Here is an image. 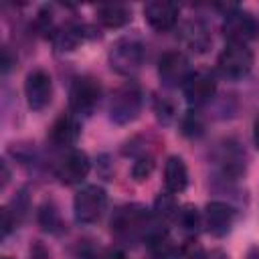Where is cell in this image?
<instances>
[{"label":"cell","instance_id":"obj_1","mask_svg":"<svg viewBox=\"0 0 259 259\" xmlns=\"http://www.w3.org/2000/svg\"><path fill=\"white\" fill-rule=\"evenodd\" d=\"M142 109V91L138 89V85L127 83L123 87H119L109 101V119L113 123H130L138 117Z\"/></svg>","mask_w":259,"mask_h":259},{"label":"cell","instance_id":"obj_2","mask_svg":"<svg viewBox=\"0 0 259 259\" xmlns=\"http://www.w3.org/2000/svg\"><path fill=\"white\" fill-rule=\"evenodd\" d=\"M105 204H107V194L101 186H95V184L83 186L73 198V212L77 223H83V225L95 223L103 214Z\"/></svg>","mask_w":259,"mask_h":259},{"label":"cell","instance_id":"obj_3","mask_svg":"<svg viewBox=\"0 0 259 259\" xmlns=\"http://www.w3.org/2000/svg\"><path fill=\"white\" fill-rule=\"evenodd\" d=\"M109 65L121 75H134L144 63V47L136 38H119L109 49Z\"/></svg>","mask_w":259,"mask_h":259},{"label":"cell","instance_id":"obj_4","mask_svg":"<svg viewBox=\"0 0 259 259\" xmlns=\"http://www.w3.org/2000/svg\"><path fill=\"white\" fill-rule=\"evenodd\" d=\"M219 71L229 79H241L253 69V53L247 45H227L219 55Z\"/></svg>","mask_w":259,"mask_h":259},{"label":"cell","instance_id":"obj_5","mask_svg":"<svg viewBox=\"0 0 259 259\" xmlns=\"http://www.w3.org/2000/svg\"><path fill=\"white\" fill-rule=\"evenodd\" d=\"M101 95V87L99 81L93 77H79L75 79V83L71 85V93H69V105L71 111L77 115H89Z\"/></svg>","mask_w":259,"mask_h":259},{"label":"cell","instance_id":"obj_6","mask_svg":"<svg viewBox=\"0 0 259 259\" xmlns=\"http://www.w3.org/2000/svg\"><path fill=\"white\" fill-rule=\"evenodd\" d=\"M255 20L249 12L233 8L231 12L225 14L223 20V34L229 40V45H247L255 36Z\"/></svg>","mask_w":259,"mask_h":259},{"label":"cell","instance_id":"obj_7","mask_svg":"<svg viewBox=\"0 0 259 259\" xmlns=\"http://www.w3.org/2000/svg\"><path fill=\"white\" fill-rule=\"evenodd\" d=\"M190 73L192 71L188 67V59L180 51H170V53L162 55V59L158 63V77L164 87L184 85V81L188 79Z\"/></svg>","mask_w":259,"mask_h":259},{"label":"cell","instance_id":"obj_8","mask_svg":"<svg viewBox=\"0 0 259 259\" xmlns=\"http://www.w3.org/2000/svg\"><path fill=\"white\" fill-rule=\"evenodd\" d=\"M24 95L26 103L32 111H42L53 97V81L51 75L45 71H32L24 81Z\"/></svg>","mask_w":259,"mask_h":259},{"label":"cell","instance_id":"obj_9","mask_svg":"<svg viewBox=\"0 0 259 259\" xmlns=\"http://www.w3.org/2000/svg\"><path fill=\"white\" fill-rule=\"evenodd\" d=\"M184 97L190 105L198 107L204 105L206 101H210V97L217 91V81L208 71H192L188 75V79L182 85Z\"/></svg>","mask_w":259,"mask_h":259},{"label":"cell","instance_id":"obj_10","mask_svg":"<svg viewBox=\"0 0 259 259\" xmlns=\"http://www.w3.org/2000/svg\"><path fill=\"white\" fill-rule=\"evenodd\" d=\"M146 225H148V212L136 204L119 208L111 221V229L119 237H134L136 233H144Z\"/></svg>","mask_w":259,"mask_h":259},{"label":"cell","instance_id":"obj_11","mask_svg":"<svg viewBox=\"0 0 259 259\" xmlns=\"http://www.w3.org/2000/svg\"><path fill=\"white\" fill-rule=\"evenodd\" d=\"M204 225L206 231L214 237L229 235L235 225V208L227 202H208L204 208Z\"/></svg>","mask_w":259,"mask_h":259},{"label":"cell","instance_id":"obj_12","mask_svg":"<svg viewBox=\"0 0 259 259\" xmlns=\"http://www.w3.org/2000/svg\"><path fill=\"white\" fill-rule=\"evenodd\" d=\"M178 14H180L178 4L166 2V0H154V2H150V4L144 6V18H146V22L154 30H158V32L170 30L176 24Z\"/></svg>","mask_w":259,"mask_h":259},{"label":"cell","instance_id":"obj_13","mask_svg":"<svg viewBox=\"0 0 259 259\" xmlns=\"http://www.w3.org/2000/svg\"><path fill=\"white\" fill-rule=\"evenodd\" d=\"M89 168H91V162H89L87 154L81 152V150H71L59 162V166H57V178L63 184H77V182H81L89 174Z\"/></svg>","mask_w":259,"mask_h":259},{"label":"cell","instance_id":"obj_14","mask_svg":"<svg viewBox=\"0 0 259 259\" xmlns=\"http://www.w3.org/2000/svg\"><path fill=\"white\" fill-rule=\"evenodd\" d=\"M164 186L170 194H178L188 186V168L182 158L170 156L164 166Z\"/></svg>","mask_w":259,"mask_h":259},{"label":"cell","instance_id":"obj_15","mask_svg":"<svg viewBox=\"0 0 259 259\" xmlns=\"http://www.w3.org/2000/svg\"><path fill=\"white\" fill-rule=\"evenodd\" d=\"M77 138H79V123H77V119L73 115H69V113L59 115L57 121L51 127V142L55 146L65 148V146H73L77 142Z\"/></svg>","mask_w":259,"mask_h":259},{"label":"cell","instance_id":"obj_16","mask_svg":"<svg viewBox=\"0 0 259 259\" xmlns=\"http://www.w3.org/2000/svg\"><path fill=\"white\" fill-rule=\"evenodd\" d=\"M182 40L194 53H204L210 47V32L200 20H190L182 26Z\"/></svg>","mask_w":259,"mask_h":259},{"label":"cell","instance_id":"obj_17","mask_svg":"<svg viewBox=\"0 0 259 259\" xmlns=\"http://www.w3.org/2000/svg\"><path fill=\"white\" fill-rule=\"evenodd\" d=\"M132 18L123 4H103L97 8V20L107 28H119Z\"/></svg>","mask_w":259,"mask_h":259},{"label":"cell","instance_id":"obj_18","mask_svg":"<svg viewBox=\"0 0 259 259\" xmlns=\"http://www.w3.org/2000/svg\"><path fill=\"white\" fill-rule=\"evenodd\" d=\"M83 40V30H81V26H65L61 32H57V36H55V42H57V47L61 49V51H73V49H77V45Z\"/></svg>","mask_w":259,"mask_h":259},{"label":"cell","instance_id":"obj_19","mask_svg":"<svg viewBox=\"0 0 259 259\" xmlns=\"http://www.w3.org/2000/svg\"><path fill=\"white\" fill-rule=\"evenodd\" d=\"M176 217H178V223H180V227H182V231L184 233H188V235H194L196 231H198V223H200V217H198V212H196V208L194 206H184L182 210H178L176 212Z\"/></svg>","mask_w":259,"mask_h":259},{"label":"cell","instance_id":"obj_20","mask_svg":"<svg viewBox=\"0 0 259 259\" xmlns=\"http://www.w3.org/2000/svg\"><path fill=\"white\" fill-rule=\"evenodd\" d=\"M178 259H206V253H204V249H202L200 243H196V241L190 239V241H186L182 245V249L178 253Z\"/></svg>","mask_w":259,"mask_h":259},{"label":"cell","instance_id":"obj_21","mask_svg":"<svg viewBox=\"0 0 259 259\" xmlns=\"http://www.w3.org/2000/svg\"><path fill=\"white\" fill-rule=\"evenodd\" d=\"M40 225H42L45 231H57V227H59V214H57V210H55L53 204H49V206L45 204L40 208Z\"/></svg>","mask_w":259,"mask_h":259},{"label":"cell","instance_id":"obj_22","mask_svg":"<svg viewBox=\"0 0 259 259\" xmlns=\"http://www.w3.org/2000/svg\"><path fill=\"white\" fill-rule=\"evenodd\" d=\"M152 168H154V160H152L150 156H144V158L136 160V164H134V168H132V174H134L136 180H144V178L150 176Z\"/></svg>","mask_w":259,"mask_h":259},{"label":"cell","instance_id":"obj_23","mask_svg":"<svg viewBox=\"0 0 259 259\" xmlns=\"http://www.w3.org/2000/svg\"><path fill=\"white\" fill-rule=\"evenodd\" d=\"M182 132H184L186 136H198V134L202 132V121H200V117H198L196 113L188 111V115H186L184 121H182Z\"/></svg>","mask_w":259,"mask_h":259},{"label":"cell","instance_id":"obj_24","mask_svg":"<svg viewBox=\"0 0 259 259\" xmlns=\"http://www.w3.org/2000/svg\"><path fill=\"white\" fill-rule=\"evenodd\" d=\"M10 229H12V219H10V212H8V208H2V235L6 237V235L10 233Z\"/></svg>","mask_w":259,"mask_h":259},{"label":"cell","instance_id":"obj_25","mask_svg":"<svg viewBox=\"0 0 259 259\" xmlns=\"http://www.w3.org/2000/svg\"><path fill=\"white\" fill-rule=\"evenodd\" d=\"M97 259H127L121 251H117V249H109V251H103Z\"/></svg>","mask_w":259,"mask_h":259},{"label":"cell","instance_id":"obj_26","mask_svg":"<svg viewBox=\"0 0 259 259\" xmlns=\"http://www.w3.org/2000/svg\"><path fill=\"white\" fill-rule=\"evenodd\" d=\"M10 63H12V61H10V57H8V51L2 49V71H4V73L10 69Z\"/></svg>","mask_w":259,"mask_h":259},{"label":"cell","instance_id":"obj_27","mask_svg":"<svg viewBox=\"0 0 259 259\" xmlns=\"http://www.w3.org/2000/svg\"><path fill=\"white\" fill-rule=\"evenodd\" d=\"M253 140H255V146L259 148V119L255 121V130H253Z\"/></svg>","mask_w":259,"mask_h":259},{"label":"cell","instance_id":"obj_28","mask_svg":"<svg viewBox=\"0 0 259 259\" xmlns=\"http://www.w3.org/2000/svg\"><path fill=\"white\" fill-rule=\"evenodd\" d=\"M247 259H259V247H253V249L247 253Z\"/></svg>","mask_w":259,"mask_h":259},{"label":"cell","instance_id":"obj_29","mask_svg":"<svg viewBox=\"0 0 259 259\" xmlns=\"http://www.w3.org/2000/svg\"><path fill=\"white\" fill-rule=\"evenodd\" d=\"M2 259H10V257H2Z\"/></svg>","mask_w":259,"mask_h":259}]
</instances>
